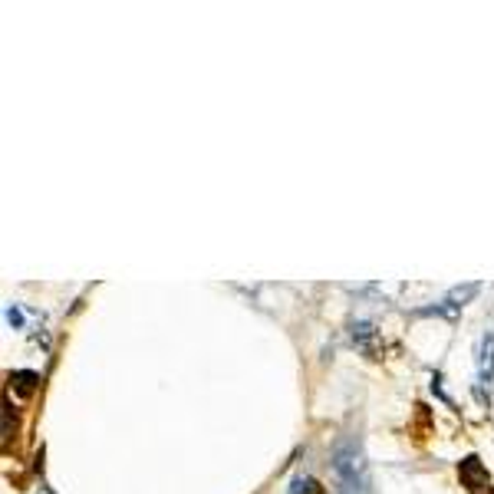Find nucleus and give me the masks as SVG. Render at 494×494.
I'll list each match as a JSON object with an SVG mask.
<instances>
[{
	"mask_svg": "<svg viewBox=\"0 0 494 494\" xmlns=\"http://www.w3.org/2000/svg\"><path fill=\"white\" fill-rule=\"evenodd\" d=\"M333 468H336V475L343 478V485L350 488L352 494H366V488H369V465H366L362 445L356 438H346V442L336 445Z\"/></svg>",
	"mask_w": 494,
	"mask_h": 494,
	"instance_id": "nucleus-1",
	"label": "nucleus"
},
{
	"mask_svg": "<svg viewBox=\"0 0 494 494\" xmlns=\"http://www.w3.org/2000/svg\"><path fill=\"white\" fill-rule=\"evenodd\" d=\"M481 294V284H465V287H455V290H448L445 300H438V304L432 306H418L415 316H445V320H458V314L465 310V304L471 300V297Z\"/></svg>",
	"mask_w": 494,
	"mask_h": 494,
	"instance_id": "nucleus-2",
	"label": "nucleus"
},
{
	"mask_svg": "<svg viewBox=\"0 0 494 494\" xmlns=\"http://www.w3.org/2000/svg\"><path fill=\"white\" fill-rule=\"evenodd\" d=\"M491 382H494V326L478 343V382L475 396L481 406H491Z\"/></svg>",
	"mask_w": 494,
	"mask_h": 494,
	"instance_id": "nucleus-3",
	"label": "nucleus"
},
{
	"mask_svg": "<svg viewBox=\"0 0 494 494\" xmlns=\"http://www.w3.org/2000/svg\"><path fill=\"white\" fill-rule=\"evenodd\" d=\"M458 478H461V485H465L471 494L491 488V475H488V468L481 465V458L478 455H465L461 461H458Z\"/></svg>",
	"mask_w": 494,
	"mask_h": 494,
	"instance_id": "nucleus-4",
	"label": "nucleus"
},
{
	"mask_svg": "<svg viewBox=\"0 0 494 494\" xmlns=\"http://www.w3.org/2000/svg\"><path fill=\"white\" fill-rule=\"evenodd\" d=\"M352 343H356L366 356H372L376 346H379V333H376V326H372V323H362V320H360V323H352Z\"/></svg>",
	"mask_w": 494,
	"mask_h": 494,
	"instance_id": "nucleus-5",
	"label": "nucleus"
},
{
	"mask_svg": "<svg viewBox=\"0 0 494 494\" xmlns=\"http://www.w3.org/2000/svg\"><path fill=\"white\" fill-rule=\"evenodd\" d=\"M10 382H13L20 392H33L37 389V382H40V376L37 372H30V369H17V372H10Z\"/></svg>",
	"mask_w": 494,
	"mask_h": 494,
	"instance_id": "nucleus-6",
	"label": "nucleus"
},
{
	"mask_svg": "<svg viewBox=\"0 0 494 494\" xmlns=\"http://www.w3.org/2000/svg\"><path fill=\"white\" fill-rule=\"evenodd\" d=\"M287 494H316V481L310 475H297L294 481H290V491Z\"/></svg>",
	"mask_w": 494,
	"mask_h": 494,
	"instance_id": "nucleus-7",
	"label": "nucleus"
},
{
	"mask_svg": "<svg viewBox=\"0 0 494 494\" xmlns=\"http://www.w3.org/2000/svg\"><path fill=\"white\" fill-rule=\"evenodd\" d=\"M7 323L13 326V330H20V326H23V314H20V306H17V304H10V306H7Z\"/></svg>",
	"mask_w": 494,
	"mask_h": 494,
	"instance_id": "nucleus-8",
	"label": "nucleus"
}]
</instances>
